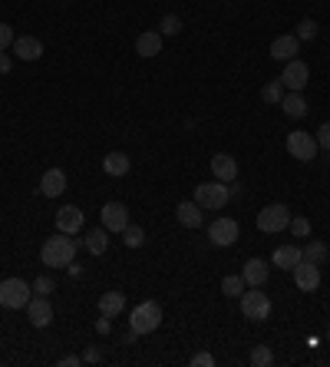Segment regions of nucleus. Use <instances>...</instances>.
I'll list each match as a JSON object with an SVG mask.
<instances>
[{
	"instance_id": "5701e85b",
	"label": "nucleus",
	"mask_w": 330,
	"mask_h": 367,
	"mask_svg": "<svg viewBox=\"0 0 330 367\" xmlns=\"http://www.w3.org/2000/svg\"><path fill=\"white\" fill-rule=\"evenodd\" d=\"M281 106H284V113L291 120H304V116H307V100H304L300 93H284Z\"/></svg>"
},
{
	"instance_id": "f8f14e48",
	"label": "nucleus",
	"mask_w": 330,
	"mask_h": 367,
	"mask_svg": "<svg viewBox=\"0 0 330 367\" xmlns=\"http://www.w3.org/2000/svg\"><path fill=\"white\" fill-rule=\"evenodd\" d=\"M63 192H66V172H63V169H46L43 179H40V196L60 199Z\"/></svg>"
},
{
	"instance_id": "f704fd0d",
	"label": "nucleus",
	"mask_w": 330,
	"mask_h": 367,
	"mask_svg": "<svg viewBox=\"0 0 330 367\" xmlns=\"http://www.w3.org/2000/svg\"><path fill=\"white\" fill-rule=\"evenodd\" d=\"M33 291H37V294H46V298H50V294L57 291V285H53V278L40 275V278H37V281H33Z\"/></svg>"
},
{
	"instance_id": "7ed1b4c3",
	"label": "nucleus",
	"mask_w": 330,
	"mask_h": 367,
	"mask_svg": "<svg viewBox=\"0 0 330 367\" xmlns=\"http://www.w3.org/2000/svg\"><path fill=\"white\" fill-rule=\"evenodd\" d=\"M30 298H33V288L23 278H3V281H0V305L7 308V311L27 308Z\"/></svg>"
},
{
	"instance_id": "39448f33",
	"label": "nucleus",
	"mask_w": 330,
	"mask_h": 367,
	"mask_svg": "<svg viewBox=\"0 0 330 367\" xmlns=\"http://www.w3.org/2000/svg\"><path fill=\"white\" fill-rule=\"evenodd\" d=\"M287 225H291V212H287V205H281V202L264 205V209L258 212V229L264 232V235H278V232H284Z\"/></svg>"
},
{
	"instance_id": "4468645a",
	"label": "nucleus",
	"mask_w": 330,
	"mask_h": 367,
	"mask_svg": "<svg viewBox=\"0 0 330 367\" xmlns=\"http://www.w3.org/2000/svg\"><path fill=\"white\" fill-rule=\"evenodd\" d=\"M27 318H30L33 328H46V324L53 321V305L46 301V294L30 298V305H27Z\"/></svg>"
},
{
	"instance_id": "bb28decb",
	"label": "nucleus",
	"mask_w": 330,
	"mask_h": 367,
	"mask_svg": "<svg viewBox=\"0 0 330 367\" xmlns=\"http://www.w3.org/2000/svg\"><path fill=\"white\" fill-rule=\"evenodd\" d=\"M248 364L251 367H271L274 364V351H271L268 344H258L255 351H251V357H248Z\"/></svg>"
},
{
	"instance_id": "f257e3e1",
	"label": "nucleus",
	"mask_w": 330,
	"mask_h": 367,
	"mask_svg": "<svg viewBox=\"0 0 330 367\" xmlns=\"http://www.w3.org/2000/svg\"><path fill=\"white\" fill-rule=\"evenodd\" d=\"M76 248L79 242L76 238H66L63 232H57L53 238H46L43 248H40V261H43L46 268H70L76 258Z\"/></svg>"
},
{
	"instance_id": "20e7f679",
	"label": "nucleus",
	"mask_w": 330,
	"mask_h": 367,
	"mask_svg": "<svg viewBox=\"0 0 330 367\" xmlns=\"http://www.w3.org/2000/svg\"><path fill=\"white\" fill-rule=\"evenodd\" d=\"M228 199H231V192H228L225 182H202L195 185V202L202 205V209H208V212H218V209H225Z\"/></svg>"
},
{
	"instance_id": "4c0bfd02",
	"label": "nucleus",
	"mask_w": 330,
	"mask_h": 367,
	"mask_svg": "<svg viewBox=\"0 0 330 367\" xmlns=\"http://www.w3.org/2000/svg\"><path fill=\"white\" fill-rule=\"evenodd\" d=\"M99 361H103L99 348H86V354H83V364H99Z\"/></svg>"
},
{
	"instance_id": "c85d7f7f",
	"label": "nucleus",
	"mask_w": 330,
	"mask_h": 367,
	"mask_svg": "<svg viewBox=\"0 0 330 367\" xmlns=\"http://www.w3.org/2000/svg\"><path fill=\"white\" fill-rule=\"evenodd\" d=\"M222 291H225L228 298H241V294H244V278H241V275H228L225 281H222Z\"/></svg>"
},
{
	"instance_id": "b1692460",
	"label": "nucleus",
	"mask_w": 330,
	"mask_h": 367,
	"mask_svg": "<svg viewBox=\"0 0 330 367\" xmlns=\"http://www.w3.org/2000/svg\"><path fill=\"white\" fill-rule=\"evenodd\" d=\"M129 166H133V162H129V156H126V153H109L103 159L106 176H116V179H119V176H126V172H129Z\"/></svg>"
},
{
	"instance_id": "7c9ffc66",
	"label": "nucleus",
	"mask_w": 330,
	"mask_h": 367,
	"mask_svg": "<svg viewBox=\"0 0 330 367\" xmlns=\"http://www.w3.org/2000/svg\"><path fill=\"white\" fill-rule=\"evenodd\" d=\"M287 229H291L294 238H307V235H311V218L298 215V218H291V225H287Z\"/></svg>"
},
{
	"instance_id": "a19ab883",
	"label": "nucleus",
	"mask_w": 330,
	"mask_h": 367,
	"mask_svg": "<svg viewBox=\"0 0 330 367\" xmlns=\"http://www.w3.org/2000/svg\"><path fill=\"white\" fill-rule=\"evenodd\" d=\"M96 331H99V335H109V318H99V321H96Z\"/></svg>"
},
{
	"instance_id": "393cba45",
	"label": "nucleus",
	"mask_w": 330,
	"mask_h": 367,
	"mask_svg": "<svg viewBox=\"0 0 330 367\" xmlns=\"http://www.w3.org/2000/svg\"><path fill=\"white\" fill-rule=\"evenodd\" d=\"M83 245H86V252H93V255H103L106 248H109V232L106 229H90L86 232V238H83Z\"/></svg>"
},
{
	"instance_id": "0eeeda50",
	"label": "nucleus",
	"mask_w": 330,
	"mask_h": 367,
	"mask_svg": "<svg viewBox=\"0 0 330 367\" xmlns=\"http://www.w3.org/2000/svg\"><path fill=\"white\" fill-rule=\"evenodd\" d=\"M287 153L294 156L298 162H311V159H317V153H320V146H317V139L311 136V133H287Z\"/></svg>"
},
{
	"instance_id": "72a5a7b5",
	"label": "nucleus",
	"mask_w": 330,
	"mask_h": 367,
	"mask_svg": "<svg viewBox=\"0 0 330 367\" xmlns=\"http://www.w3.org/2000/svg\"><path fill=\"white\" fill-rule=\"evenodd\" d=\"M14 27L10 23H0V53H7V46H14Z\"/></svg>"
},
{
	"instance_id": "412c9836",
	"label": "nucleus",
	"mask_w": 330,
	"mask_h": 367,
	"mask_svg": "<svg viewBox=\"0 0 330 367\" xmlns=\"http://www.w3.org/2000/svg\"><path fill=\"white\" fill-rule=\"evenodd\" d=\"M205 209L198 205V202H179V209H175V218H179L185 229H198L202 222H205Z\"/></svg>"
},
{
	"instance_id": "4be33fe9",
	"label": "nucleus",
	"mask_w": 330,
	"mask_h": 367,
	"mask_svg": "<svg viewBox=\"0 0 330 367\" xmlns=\"http://www.w3.org/2000/svg\"><path fill=\"white\" fill-rule=\"evenodd\" d=\"M122 311H126V294H122V291H106V294H99V314L116 318Z\"/></svg>"
},
{
	"instance_id": "1a4fd4ad",
	"label": "nucleus",
	"mask_w": 330,
	"mask_h": 367,
	"mask_svg": "<svg viewBox=\"0 0 330 367\" xmlns=\"http://www.w3.org/2000/svg\"><path fill=\"white\" fill-rule=\"evenodd\" d=\"M99 215H103V229L113 232V235H122L126 225H129V209L122 202H106Z\"/></svg>"
},
{
	"instance_id": "f3484780",
	"label": "nucleus",
	"mask_w": 330,
	"mask_h": 367,
	"mask_svg": "<svg viewBox=\"0 0 330 367\" xmlns=\"http://www.w3.org/2000/svg\"><path fill=\"white\" fill-rule=\"evenodd\" d=\"M300 258H304V252H300L298 245H278L271 265H274V268H281V272H294V265H298Z\"/></svg>"
},
{
	"instance_id": "9d476101",
	"label": "nucleus",
	"mask_w": 330,
	"mask_h": 367,
	"mask_svg": "<svg viewBox=\"0 0 330 367\" xmlns=\"http://www.w3.org/2000/svg\"><path fill=\"white\" fill-rule=\"evenodd\" d=\"M208 238H211V245H218V248L235 245L238 242V222H235V218H215L208 225Z\"/></svg>"
},
{
	"instance_id": "e433bc0d",
	"label": "nucleus",
	"mask_w": 330,
	"mask_h": 367,
	"mask_svg": "<svg viewBox=\"0 0 330 367\" xmlns=\"http://www.w3.org/2000/svg\"><path fill=\"white\" fill-rule=\"evenodd\" d=\"M215 364V357H211L208 351H198V354H192V367H211Z\"/></svg>"
},
{
	"instance_id": "dca6fc26",
	"label": "nucleus",
	"mask_w": 330,
	"mask_h": 367,
	"mask_svg": "<svg viewBox=\"0 0 330 367\" xmlns=\"http://www.w3.org/2000/svg\"><path fill=\"white\" fill-rule=\"evenodd\" d=\"M79 229H83V212H79L76 205H63L60 212H57V232H63V235H76Z\"/></svg>"
},
{
	"instance_id": "aec40b11",
	"label": "nucleus",
	"mask_w": 330,
	"mask_h": 367,
	"mask_svg": "<svg viewBox=\"0 0 330 367\" xmlns=\"http://www.w3.org/2000/svg\"><path fill=\"white\" fill-rule=\"evenodd\" d=\"M135 53L139 57H155V53H162V33L159 30H146V33H139L135 37Z\"/></svg>"
},
{
	"instance_id": "473e14b6",
	"label": "nucleus",
	"mask_w": 330,
	"mask_h": 367,
	"mask_svg": "<svg viewBox=\"0 0 330 367\" xmlns=\"http://www.w3.org/2000/svg\"><path fill=\"white\" fill-rule=\"evenodd\" d=\"M122 235H126V245H129V248H139V245L146 242V232L139 229V225H126Z\"/></svg>"
},
{
	"instance_id": "c9c22d12",
	"label": "nucleus",
	"mask_w": 330,
	"mask_h": 367,
	"mask_svg": "<svg viewBox=\"0 0 330 367\" xmlns=\"http://www.w3.org/2000/svg\"><path fill=\"white\" fill-rule=\"evenodd\" d=\"M317 146L324 149V153H330V120L327 122H320V129H317Z\"/></svg>"
},
{
	"instance_id": "423d86ee",
	"label": "nucleus",
	"mask_w": 330,
	"mask_h": 367,
	"mask_svg": "<svg viewBox=\"0 0 330 367\" xmlns=\"http://www.w3.org/2000/svg\"><path fill=\"white\" fill-rule=\"evenodd\" d=\"M241 314L248 318V321H264L271 318V298L264 291H244L241 294Z\"/></svg>"
},
{
	"instance_id": "cd10ccee",
	"label": "nucleus",
	"mask_w": 330,
	"mask_h": 367,
	"mask_svg": "<svg viewBox=\"0 0 330 367\" xmlns=\"http://www.w3.org/2000/svg\"><path fill=\"white\" fill-rule=\"evenodd\" d=\"M261 100L271 103V106H274V103H281V100H284V83H281V79H271L268 86L261 90Z\"/></svg>"
},
{
	"instance_id": "58836bf2",
	"label": "nucleus",
	"mask_w": 330,
	"mask_h": 367,
	"mask_svg": "<svg viewBox=\"0 0 330 367\" xmlns=\"http://www.w3.org/2000/svg\"><path fill=\"white\" fill-rule=\"evenodd\" d=\"M83 364V357H76V354H66V357H60V367H79Z\"/></svg>"
},
{
	"instance_id": "2eb2a0df",
	"label": "nucleus",
	"mask_w": 330,
	"mask_h": 367,
	"mask_svg": "<svg viewBox=\"0 0 330 367\" xmlns=\"http://www.w3.org/2000/svg\"><path fill=\"white\" fill-rule=\"evenodd\" d=\"M298 50H300V40L294 33H284V37H278L274 44H271V60H298Z\"/></svg>"
},
{
	"instance_id": "ea45409f",
	"label": "nucleus",
	"mask_w": 330,
	"mask_h": 367,
	"mask_svg": "<svg viewBox=\"0 0 330 367\" xmlns=\"http://www.w3.org/2000/svg\"><path fill=\"white\" fill-rule=\"evenodd\" d=\"M10 70H14V60L7 53H0V73H10Z\"/></svg>"
},
{
	"instance_id": "37998d69",
	"label": "nucleus",
	"mask_w": 330,
	"mask_h": 367,
	"mask_svg": "<svg viewBox=\"0 0 330 367\" xmlns=\"http://www.w3.org/2000/svg\"><path fill=\"white\" fill-rule=\"evenodd\" d=\"M327 341H330V328H327Z\"/></svg>"
},
{
	"instance_id": "f03ea898",
	"label": "nucleus",
	"mask_w": 330,
	"mask_h": 367,
	"mask_svg": "<svg viewBox=\"0 0 330 367\" xmlns=\"http://www.w3.org/2000/svg\"><path fill=\"white\" fill-rule=\"evenodd\" d=\"M159 324H162V305L159 301H142V305L133 308L129 328L135 335H152V331H159Z\"/></svg>"
},
{
	"instance_id": "6e6552de",
	"label": "nucleus",
	"mask_w": 330,
	"mask_h": 367,
	"mask_svg": "<svg viewBox=\"0 0 330 367\" xmlns=\"http://www.w3.org/2000/svg\"><path fill=\"white\" fill-rule=\"evenodd\" d=\"M281 83H284V90H291V93H304V86L311 83V66L304 60H287L284 73H281Z\"/></svg>"
},
{
	"instance_id": "79ce46f5",
	"label": "nucleus",
	"mask_w": 330,
	"mask_h": 367,
	"mask_svg": "<svg viewBox=\"0 0 330 367\" xmlns=\"http://www.w3.org/2000/svg\"><path fill=\"white\" fill-rule=\"evenodd\" d=\"M135 337H139V335H135V331H133V328H129V335H126V337H122V344H135Z\"/></svg>"
},
{
	"instance_id": "c756f323",
	"label": "nucleus",
	"mask_w": 330,
	"mask_h": 367,
	"mask_svg": "<svg viewBox=\"0 0 330 367\" xmlns=\"http://www.w3.org/2000/svg\"><path fill=\"white\" fill-rule=\"evenodd\" d=\"M159 33H162V37H175V33H182V20L175 14H165L162 23H159Z\"/></svg>"
},
{
	"instance_id": "6ab92c4d",
	"label": "nucleus",
	"mask_w": 330,
	"mask_h": 367,
	"mask_svg": "<svg viewBox=\"0 0 330 367\" xmlns=\"http://www.w3.org/2000/svg\"><path fill=\"white\" fill-rule=\"evenodd\" d=\"M10 50H14L20 60H27V63H33V60H40V57H43V44H40L37 37H17Z\"/></svg>"
},
{
	"instance_id": "2f4dec72",
	"label": "nucleus",
	"mask_w": 330,
	"mask_h": 367,
	"mask_svg": "<svg viewBox=\"0 0 330 367\" xmlns=\"http://www.w3.org/2000/svg\"><path fill=\"white\" fill-rule=\"evenodd\" d=\"M294 37H298L300 44H307V40H314V37H317V23H314V20H311V17H307V20H300V23H298V33H294Z\"/></svg>"
},
{
	"instance_id": "9b49d317",
	"label": "nucleus",
	"mask_w": 330,
	"mask_h": 367,
	"mask_svg": "<svg viewBox=\"0 0 330 367\" xmlns=\"http://www.w3.org/2000/svg\"><path fill=\"white\" fill-rule=\"evenodd\" d=\"M294 285H298V291H317L320 288V265L300 258L294 265Z\"/></svg>"
},
{
	"instance_id": "ddd939ff",
	"label": "nucleus",
	"mask_w": 330,
	"mask_h": 367,
	"mask_svg": "<svg viewBox=\"0 0 330 367\" xmlns=\"http://www.w3.org/2000/svg\"><path fill=\"white\" fill-rule=\"evenodd\" d=\"M211 172H215L218 182H235V179H238V162H235V156L215 153L211 156Z\"/></svg>"
},
{
	"instance_id": "a211bd4d",
	"label": "nucleus",
	"mask_w": 330,
	"mask_h": 367,
	"mask_svg": "<svg viewBox=\"0 0 330 367\" xmlns=\"http://www.w3.org/2000/svg\"><path fill=\"white\" fill-rule=\"evenodd\" d=\"M241 278H244V285H248V288H261V285L268 281V261H264V258H248V261H244Z\"/></svg>"
},
{
	"instance_id": "a878e982",
	"label": "nucleus",
	"mask_w": 330,
	"mask_h": 367,
	"mask_svg": "<svg viewBox=\"0 0 330 367\" xmlns=\"http://www.w3.org/2000/svg\"><path fill=\"white\" fill-rule=\"evenodd\" d=\"M300 252H304V258L314 261V265H324V258H327V245L317 242V238H314V242H307Z\"/></svg>"
}]
</instances>
